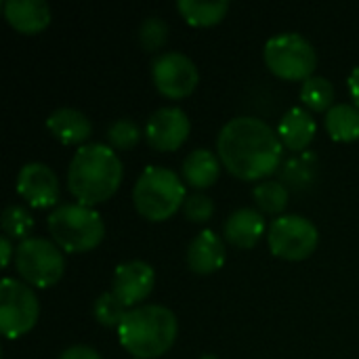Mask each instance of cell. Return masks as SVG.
<instances>
[{
  "label": "cell",
  "instance_id": "6da1fadb",
  "mask_svg": "<svg viewBox=\"0 0 359 359\" xmlns=\"http://www.w3.org/2000/svg\"><path fill=\"white\" fill-rule=\"evenodd\" d=\"M217 151L231 175L252 181L269 177L280 168L284 143L265 120L238 116L227 120L219 130Z\"/></svg>",
  "mask_w": 359,
  "mask_h": 359
},
{
  "label": "cell",
  "instance_id": "7a4b0ae2",
  "mask_svg": "<svg viewBox=\"0 0 359 359\" xmlns=\"http://www.w3.org/2000/svg\"><path fill=\"white\" fill-rule=\"evenodd\" d=\"M124 168L116 149L105 143H84L67 166V187L80 204L95 206L114 196Z\"/></svg>",
  "mask_w": 359,
  "mask_h": 359
},
{
  "label": "cell",
  "instance_id": "3957f363",
  "mask_svg": "<svg viewBox=\"0 0 359 359\" xmlns=\"http://www.w3.org/2000/svg\"><path fill=\"white\" fill-rule=\"evenodd\" d=\"M177 316L164 305H139L128 309L118 326L122 347L135 359L160 358L177 339Z\"/></svg>",
  "mask_w": 359,
  "mask_h": 359
},
{
  "label": "cell",
  "instance_id": "277c9868",
  "mask_svg": "<svg viewBox=\"0 0 359 359\" xmlns=\"http://www.w3.org/2000/svg\"><path fill=\"white\" fill-rule=\"evenodd\" d=\"M46 227L53 242L65 252H84L101 244L105 225L101 215L86 204L69 202L59 204L46 217Z\"/></svg>",
  "mask_w": 359,
  "mask_h": 359
},
{
  "label": "cell",
  "instance_id": "5b68a950",
  "mask_svg": "<svg viewBox=\"0 0 359 359\" xmlns=\"http://www.w3.org/2000/svg\"><path fill=\"white\" fill-rule=\"evenodd\" d=\"M185 198L183 179L166 166L143 168L133 189L135 208L149 221L168 219L183 206Z\"/></svg>",
  "mask_w": 359,
  "mask_h": 359
},
{
  "label": "cell",
  "instance_id": "8992f818",
  "mask_svg": "<svg viewBox=\"0 0 359 359\" xmlns=\"http://www.w3.org/2000/svg\"><path fill=\"white\" fill-rule=\"evenodd\" d=\"M263 57L267 67L286 80H307L318 65L313 44L299 32H280L265 42Z\"/></svg>",
  "mask_w": 359,
  "mask_h": 359
},
{
  "label": "cell",
  "instance_id": "52a82bcc",
  "mask_svg": "<svg viewBox=\"0 0 359 359\" xmlns=\"http://www.w3.org/2000/svg\"><path fill=\"white\" fill-rule=\"evenodd\" d=\"M15 265L19 276L38 288L53 286L61 280L65 269L63 250L48 238L27 236L15 248Z\"/></svg>",
  "mask_w": 359,
  "mask_h": 359
},
{
  "label": "cell",
  "instance_id": "ba28073f",
  "mask_svg": "<svg viewBox=\"0 0 359 359\" xmlns=\"http://www.w3.org/2000/svg\"><path fill=\"white\" fill-rule=\"evenodd\" d=\"M40 303L34 288L17 278L0 282V330L8 339H17L38 322Z\"/></svg>",
  "mask_w": 359,
  "mask_h": 359
},
{
  "label": "cell",
  "instance_id": "9c48e42d",
  "mask_svg": "<svg viewBox=\"0 0 359 359\" xmlns=\"http://www.w3.org/2000/svg\"><path fill=\"white\" fill-rule=\"evenodd\" d=\"M269 248L276 257L299 261L307 259L320 242L316 223L301 215H280L269 223Z\"/></svg>",
  "mask_w": 359,
  "mask_h": 359
},
{
  "label": "cell",
  "instance_id": "30bf717a",
  "mask_svg": "<svg viewBox=\"0 0 359 359\" xmlns=\"http://www.w3.org/2000/svg\"><path fill=\"white\" fill-rule=\"evenodd\" d=\"M151 78L162 95L181 99L196 88L200 72L185 53L164 50L151 61Z\"/></svg>",
  "mask_w": 359,
  "mask_h": 359
},
{
  "label": "cell",
  "instance_id": "8fae6325",
  "mask_svg": "<svg viewBox=\"0 0 359 359\" xmlns=\"http://www.w3.org/2000/svg\"><path fill=\"white\" fill-rule=\"evenodd\" d=\"M191 122L185 109L179 105L158 107L145 122V139L160 151H172L181 147L189 135Z\"/></svg>",
  "mask_w": 359,
  "mask_h": 359
},
{
  "label": "cell",
  "instance_id": "7c38bea8",
  "mask_svg": "<svg viewBox=\"0 0 359 359\" xmlns=\"http://www.w3.org/2000/svg\"><path fill=\"white\" fill-rule=\"evenodd\" d=\"M17 191L32 206L46 208L59 200V179L44 162H27L17 175Z\"/></svg>",
  "mask_w": 359,
  "mask_h": 359
},
{
  "label": "cell",
  "instance_id": "4fadbf2b",
  "mask_svg": "<svg viewBox=\"0 0 359 359\" xmlns=\"http://www.w3.org/2000/svg\"><path fill=\"white\" fill-rule=\"evenodd\" d=\"M156 282V273L154 267L141 259H133L126 263H120L114 269L111 276V292L126 305H135L141 303L143 299H147V294L151 292Z\"/></svg>",
  "mask_w": 359,
  "mask_h": 359
},
{
  "label": "cell",
  "instance_id": "5bb4252c",
  "mask_svg": "<svg viewBox=\"0 0 359 359\" xmlns=\"http://www.w3.org/2000/svg\"><path fill=\"white\" fill-rule=\"evenodd\" d=\"M267 223L261 210L252 208V206H242L236 208L223 225V233L227 238L229 244L238 246V248H250L255 246L261 236L265 233Z\"/></svg>",
  "mask_w": 359,
  "mask_h": 359
},
{
  "label": "cell",
  "instance_id": "9a60e30c",
  "mask_svg": "<svg viewBox=\"0 0 359 359\" xmlns=\"http://www.w3.org/2000/svg\"><path fill=\"white\" fill-rule=\"evenodd\" d=\"M225 261V242L212 229H202L187 246V265L196 273H212Z\"/></svg>",
  "mask_w": 359,
  "mask_h": 359
},
{
  "label": "cell",
  "instance_id": "2e32d148",
  "mask_svg": "<svg viewBox=\"0 0 359 359\" xmlns=\"http://www.w3.org/2000/svg\"><path fill=\"white\" fill-rule=\"evenodd\" d=\"M318 124L316 118L307 107H290L282 118L278 126V135L282 143L292 151H303L316 137Z\"/></svg>",
  "mask_w": 359,
  "mask_h": 359
},
{
  "label": "cell",
  "instance_id": "e0dca14e",
  "mask_svg": "<svg viewBox=\"0 0 359 359\" xmlns=\"http://www.w3.org/2000/svg\"><path fill=\"white\" fill-rule=\"evenodd\" d=\"M2 8L6 21L23 34L42 32L50 23V6L44 0H4Z\"/></svg>",
  "mask_w": 359,
  "mask_h": 359
},
{
  "label": "cell",
  "instance_id": "ac0fdd59",
  "mask_svg": "<svg viewBox=\"0 0 359 359\" xmlns=\"http://www.w3.org/2000/svg\"><path fill=\"white\" fill-rule=\"evenodd\" d=\"M46 128L61 141V143H82L90 137L93 124L90 118L76 109V107H57L46 118Z\"/></svg>",
  "mask_w": 359,
  "mask_h": 359
},
{
  "label": "cell",
  "instance_id": "d6986e66",
  "mask_svg": "<svg viewBox=\"0 0 359 359\" xmlns=\"http://www.w3.org/2000/svg\"><path fill=\"white\" fill-rule=\"evenodd\" d=\"M221 164L223 162L215 151H210L206 147H198L185 156L183 166H181V175H183L187 185H191L200 191V189L210 187L219 179Z\"/></svg>",
  "mask_w": 359,
  "mask_h": 359
},
{
  "label": "cell",
  "instance_id": "ffe728a7",
  "mask_svg": "<svg viewBox=\"0 0 359 359\" xmlns=\"http://www.w3.org/2000/svg\"><path fill=\"white\" fill-rule=\"evenodd\" d=\"M326 128L337 141L359 139V107L353 103H334L326 111Z\"/></svg>",
  "mask_w": 359,
  "mask_h": 359
},
{
  "label": "cell",
  "instance_id": "44dd1931",
  "mask_svg": "<svg viewBox=\"0 0 359 359\" xmlns=\"http://www.w3.org/2000/svg\"><path fill=\"white\" fill-rule=\"evenodd\" d=\"M177 8L185 21L204 27L219 23L227 15L229 0H177Z\"/></svg>",
  "mask_w": 359,
  "mask_h": 359
},
{
  "label": "cell",
  "instance_id": "7402d4cb",
  "mask_svg": "<svg viewBox=\"0 0 359 359\" xmlns=\"http://www.w3.org/2000/svg\"><path fill=\"white\" fill-rule=\"evenodd\" d=\"M316 164H318L316 154L301 151L282 164V179L286 181V185H290L294 189L307 187L316 179Z\"/></svg>",
  "mask_w": 359,
  "mask_h": 359
},
{
  "label": "cell",
  "instance_id": "603a6c76",
  "mask_svg": "<svg viewBox=\"0 0 359 359\" xmlns=\"http://www.w3.org/2000/svg\"><path fill=\"white\" fill-rule=\"evenodd\" d=\"M252 200H255V204L259 206L261 212L280 215L288 204V187L282 181H276V179L261 181L252 189Z\"/></svg>",
  "mask_w": 359,
  "mask_h": 359
},
{
  "label": "cell",
  "instance_id": "cb8c5ba5",
  "mask_svg": "<svg viewBox=\"0 0 359 359\" xmlns=\"http://www.w3.org/2000/svg\"><path fill=\"white\" fill-rule=\"evenodd\" d=\"M301 101L309 109H330L334 103V84L326 76H311L301 86Z\"/></svg>",
  "mask_w": 359,
  "mask_h": 359
},
{
  "label": "cell",
  "instance_id": "d4e9b609",
  "mask_svg": "<svg viewBox=\"0 0 359 359\" xmlns=\"http://www.w3.org/2000/svg\"><path fill=\"white\" fill-rule=\"evenodd\" d=\"M0 223H2L4 236H8V238H21V240H25L27 233L34 227V219H32L29 210L25 206H21V204H8L2 210Z\"/></svg>",
  "mask_w": 359,
  "mask_h": 359
},
{
  "label": "cell",
  "instance_id": "484cf974",
  "mask_svg": "<svg viewBox=\"0 0 359 359\" xmlns=\"http://www.w3.org/2000/svg\"><path fill=\"white\" fill-rule=\"evenodd\" d=\"M93 313H95V320L103 326H120L124 316L128 313L126 305L109 290V292H103L95 299V305H93Z\"/></svg>",
  "mask_w": 359,
  "mask_h": 359
},
{
  "label": "cell",
  "instance_id": "4316f807",
  "mask_svg": "<svg viewBox=\"0 0 359 359\" xmlns=\"http://www.w3.org/2000/svg\"><path fill=\"white\" fill-rule=\"evenodd\" d=\"M139 139H141V130L137 122H133L130 118H116L107 126V141L109 147L114 149H130L133 145H137Z\"/></svg>",
  "mask_w": 359,
  "mask_h": 359
},
{
  "label": "cell",
  "instance_id": "83f0119b",
  "mask_svg": "<svg viewBox=\"0 0 359 359\" xmlns=\"http://www.w3.org/2000/svg\"><path fill=\"white\" fill-rule=\"evenodd\" d=\"M168 40V23L162 17H145L139 25V42L147 50H158Z\"/></svg>",
  "mask_w": 359,
  "mask_h": 359
},
{
  "label": "cell",
  "instance_id": "f1b7e54d",
  "mask_svg": "<svg viewBox=\"0 0 359 359\" xmlns=\"http://www.w3.org/2000/svg\"><path fill=\"white\" fill-rule=\"evenodd\" d=\"M183 212L191 223H206L215 212V202L208 194L194 191V194H187L183 202Z\"/></svg>",
  "mask_w": 359,
  "mask_h": 359
},
{
  "label": "cell",
  "instance_id": "f546056e",
  "mask_svg": "<svg viewBox=\"0 0 359 359\" xmlns=\"http://www.w3.org/2000/svg\"><path fill=\"white\" fill-rule=\"evenodd\" d=\"M57 359H101V355L88 345H72Z\"/></svg>",
  "mask_w": 359,
  "mask_h": 359
},
{
  "label": "cell",
  "instance_id": "4dcf8cb0",
  "mask_svg": "<svg viewBox=\"0 0 359 359\" xmlns=\"http://www.w3.org/2000/svg\"><path fill=\"white\" fill-rule=\"evenodd\" d=\"M13 255H15V250H13L11 238L8 236H2L0 238V261H2V267H6L11 263V257Z\"/></svg>",
  "mask_w": 359,
  "mask_h": 359
},
{
  "label": "cell",
  "instance_id": "1f68e13d",
  "mask_svg": "<svg viewBox=\"0 0 359 359\" xmlns=\"http://www.w3.org/2000/svg\"><path fill=\"white\" fill-rule=\"evenodd\" d=\"M347 84H349V93L353 97V103L359 107V65H355L347 78Z\"/></svg>",
  "mask_w": 359,
  "mask_h": 359
},
{
  "label": "cell",
  "instance_id": "d6a6232c",
  "mask_svg": "<svg viewBox=\"0 0 359 359\" xmlns=\"http://www.w3.org/2000/svg\"><path fill=\"white\" fill-rule=\"evenodd\" d=\"M200 359H219L217 355H212V353H206V355H202Z\"/></svg>",
  "mask_w": 359,
  "mask_h": 359
}]
</instances>
